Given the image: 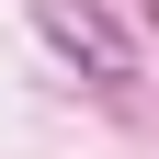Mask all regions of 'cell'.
Returning a JSON list of instances; mask_svg holds the SVG:
<instances>
[{"instance_id":"6da1fadb","label":"cell","mask_w":159,"mask_h":159,"mask_svg":"<svg viewBox=\"0 0 159 159\" xmlns=\"http://www.w3.org/2000/svg\"><path fill=\"white\" fill-rule=\"evenodd\" d=\"M34 34H57V57L91 68V80H136V46L114 34L102 0H34Z\"/></svg>"}]
</instances>
